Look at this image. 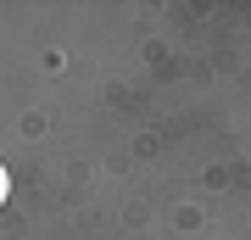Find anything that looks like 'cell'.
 Masks as SVG:
<instances>
[{
	"instance_id": "cell-1",
	"label": "cell",
	"mask_w": 251,
	"mask_h": 240,
	"mask_svg": "<svg viewBox=\"0 0 251 240\" xmlns=\"http://www.w3.org/2000/svg\"><path fill=\"white\" fill-rule=\"evenodd\" d=\"M0 201H6V168H0Z\"/></svg>"
}]
</instances>
